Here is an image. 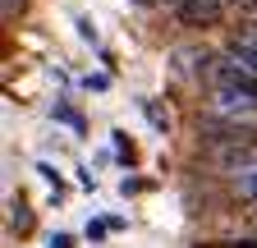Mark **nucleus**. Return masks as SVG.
<instances>
[{
  "instance_id": "f257e3e1",
  "label": "nucleus",
  "mask_w": 257,
  "mask_h": 248,
  "mask_svg": "<svg viewBox=\"0 0 257 248\" xmlns=\"http://www.w3.org/2000/svg\"><path fill=\"white\" fill-rule=\"evenodd\" d=\"M211 87H216V115L225 119H257V74L243 69L234 55L211 65Z\"/></svg>"
},
{
  "instance_id": "f03ea898",
  "label": "nucleus",
  "mask_w": 257,
  "mask_h": 248,
  "mask_svg": "<svg viewBox=\"0 0 257 248\" xmlns=\"http://www.w3.org/2000/svg\"><path fill=\"white\" fill-rule=\"evenodd\" d=\"M175 5V14L184 19V23H193V28H207V23H216L220 14H225V0H170Z\"/></svg>"
},
{
  "instance_id": "7ed1b4c3",
  "label": "nucleus",
  "mask_w": 257,
  "mask_h": 248,
  "mask_svg": "<svg viewBox=\"0 0 257 248\" xmlns=\"http://www.w3.org/2000/svg\"><path fill=\"white\" fill-rule=\"evenodd\" d=\"M230 193H234L243 207H257V157L243 161L239 170H230Z\"/></svg>"
},
{
  "instance_id": "20e7f679",
  "label": "nucleus",
  "mask_w": 257,
  "mask_h": 248,
  "mask_svg": "<svg viewBox=\"0 0 257 248\" xmlns=\"http://www.w3.org/2000/svg\"><path fill=\"white\" fill-rule=\"evenodd\" d=\"M225 55H234V60H239L243 69H252V74H257V46H248L243 37H234V42H230V51H225Z\"/></svg>"
},
{
  "instance_id": "39448f33",
  "label": "nucleus",
  "mask_w": 257,
  "mask_h": 248,
  "mask_svg": "<svg viewBox=\"0 0 257 248\" xmlns=\"http://www.w3.org/2000/svg\"><path fill=\"white\" fill-rule=\"evenodd\" d=\"M10 225H14L19 234H23L28 225H32V216H28V207H23V202H14V221H10Z\"/></svg>"
},
{
  "instance_id": "423d86ee",
  "label": "nucleus",
  "mask_w": 257,
  "mask_h": 248,
  "mask_svg": "<svg viewBox=\"0 0 257 248\" xmlns=\"http://www.w3.org/2000/svg\"><path fill=\"white\" fill-rule=\"evenodd\" d=\"M239 37H243V42H248V46H257V19H252V23H243V28H239Z\"/></svg>"
},
{
  "instance_id": "0eeeda50",
  "label": "nucleus",
  "mask_w": 257,
  "mask_h": 248,
  "mask_svg": "<svg viewBox=\"0 0 257 248\" xmlns=\"http://www.w3.org/2000/svg\"><path fill=\"white\" fill-rule=\"evenodd\" d=\"M14 5H23V0H5V10H10V14H14Z\"/></svg>"
}]
</instances>
